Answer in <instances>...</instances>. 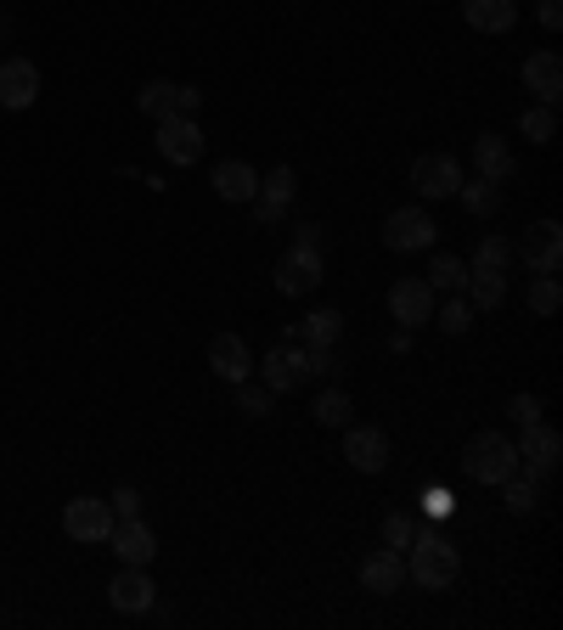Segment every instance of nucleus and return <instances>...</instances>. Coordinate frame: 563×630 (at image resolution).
Wrapping results in <instances>:
<instances>
[{"label": "nucleus", "mask_w": 563, "mask_h": 630, "mask_svg": "<svg viewBox=\"0 0 563 630\" xmlns=\"http://www.w3.org/2000/svg\"><path fill=\"white\" fill-rule=\"evenodd\" d=\"M406 552H411V557H406V579H411V586H422V592H445V586H456L462 557H456V546H451L445 535H417Z\"/></svg>", "instance_id": "nucleus-1"}, {"label": "nucleus", "mask_w": 563, "mask_h": 630, "mask_svg": "<svg viewBox=\"0 0 563 630\" xmlns=\"http://www.w3.org/2000/svg\"><path fill=\"white\" fill-rule=\"evenodd\" d=\"M462 473L479 478V484H501V478L519 473V445H512L507 433L485 428V433H474V440L462 445Z\"/></svg>", "instance_id": "nucleus-2"}, {"label": "nucleus", "mask_w": 563, "mask_h": 630, "mask_svg": "<svg viewBox=\"0 0 563 630\" xmlns=\"http://www.w3.org/2000/svg\"><path fill=\"white\" fill-rule=\"evenodd\" d=\"M113 523H119L113 507L97 501V496H79V501L63 507V529H68V541H79V546H102L113 535Z\"/></svg>", "instance_id": "nucleus-3"}, {"label": "nucleus", "mask_w": 563, "mask_h": 630, "mask_svg": "<svg viewBox=\"0 0 563 630\" xmlns=\"http://www.w3.org/2000/svg\"><path fill=\"white\" fill-rule=\"evenodd\" d=\"M411 186H417V198H456V186H462V164L451 153H422L411 164Z\"/></svg>", "instance_id": "nucleus-4"}, {"label": "nucleus", "mask_w": 563, "mask_h": 630, "mask_svg": "<svg viewBox=\"0 0 563 630\" xmlns=\"http://www.w3.org/2000/svg\"><path fill=\"white\" fill-rule=\"evenodd\" d=\"M389 316H395L400 327H429V321H434V287L422 281V276L395 281V287H389Z\"/></svg>", "instance_id": "nucleus-5"}, {"label": "nucleus", "mask_w": 563, "mask_h": 630, "mask_svg": "<svg viewBox=\"0 0 563 630\" xmlns=\"http://www.w3.org/2000/svg\"><path fill=\"white\" fill-rule=\"evenodd\" d=\"M384 242L395 254H417V248H434V220L429 209H395L384 220Z\"/></svg>", "instance_id": "nucleus-6"}, {"label": "nucleus", "mask_w": 563, "mask_h": 630, "mask_svg": "<svg viewBox=\"0 0 563 630\" xmlns=\"http://www.w3.org/2000/svg\"><path fill=\"white\" fill-rule=\"evenodd\" d=\"M321 287V254L310 248H288L276 259V294H288V299H305Z\"/></svg>", "instance_id": "nucleus-7"}, {"label": "nucleus", "mask_w": 563, "mask_h": 630, "mask_svg": "<svg viewBox=\"0 0 563 630\" xmlns=\"http://www.w3.org/2000/svg\"><path fill=\"white\" fill-rule=\"evenodd\" d=\"M158 153H164L169 164H180V169L198 164V158H203V124H198V119H180V113L164 119V124H158Z\"/></svg>", "instance_id": "nucleus-8"}, {"label": "nucleus", "mask_w": 563, "mask_h": 630, "mask_svg": "<svg viewBox=\"0 0 563 630\" xmlns=\"http://www.w3.org/2000/svg\"><path fill=\"white\" fill-rule=\"evenodd\" d=\"M153 597H158V586H153V574L141 568V563H124V568L113 574V586H108V603H113L119 614H147Z\"/></svg>", "instance_id": "nucleus-9"}, {"label": "nucleus", "mask_w": 563, "mask_h": 630, "mask_svg": "<svg viewBox=\"0 0 563 630\" xmlns=\"http://www.w3.org/2000/svg\"><path fill=\"white\" fill-rule=\"evenodd\" d=\"M563 456V433L547 428V422H530L525 440H519V467H530V478H547Z\"/></svg>", "instance_id": "nucleus-10"}, {"label": "nucleus", "mask_w": 563, "mask_h": 630, "mask_svg": "<svg viewBox=\"0 0 563 630\" xmlns=\"http://www.w3.org/2000/svg\"><path fill=\"white\" fill-rule=\"evenodd\" d=\"M34 96H40V68L29 57H7V63H0V108L23 113V108H34Z\"/></svg>", "instance_id": "nucleus-11"}, {"label": "nucleus", "mask_w": 563, "mask_h": 630, "mask_svg": "<svg viewBox=\"0 0 563 630\" xmlns=\"http://www.w3.org/2000/svg\"><path fill=\"white\" fill-rule=\"evenodd\" d=\"M108 546L119 552V563H141V568L158 557V535H153V523H141V518H119Z\"/></svg>", "instance_id": "nucleus-12"}, {"label": "nucleus", "mask_w": 563, "mask_h": 630, "mask_svg": "<svg viewBox=\"0 0 563 630\" xmlns=\"http://www.w3.org/2000/svg\"><path fill=\"white\" fill-rule=\"evenodd\" d=\"M260 372H265V389H271V395H294V389H305V350L276 344V350L260 361Z\"/></svg>", "instance_id": "nucleus-13"}, {"label": "nucleus", "mask_w": 563, "mask_h": 630, "mask_svg": "<svg viewBox=\"0 0 563 630\" xmlns=\"http://www.w3.org/2000/svg\"><path fill=\"white\" fill-rule=\"evenodd\" d=\"M519 254H525V265H530V270L552 276V270L563 265V231H558V220H541V225H530V236L519 242Z\"/></svg>", "instance_id": "nucleus-14"}, {"label": "nucleus", "mask_w": 563, "mask_h": 630, "mask_svg": "<svg viewBox=\"0 0 563 630\" xmlns=\"http://www.w3.org/2000/svg\"><path fill=\"white\" fill-rule=\"evenodd\" d=\"M344 456H350L355 473H384L389 467V433L384 428H350Z\"/></svg>", "instance_id": "nucleus-15"}, {"label": "nucleus", "mask_w": 563, "mask_h": 630, "mask_svg": "<svg viewBox=\"0 0 563 630\" xmlns=\"http://www.w3.org/2000/svg\"><path fill=\"white\" fill-rule=\"evenodd\" d=\"M209 366H214V377H225V383H243V377L254 372V355H249V344H243L238 332H214Z\"/></svg>", "instance_id": "nucleus-16"}, {"label": "nucleus", "mask_w": 563, "mask_h": 630, "mask_svg": "<svg viewBox=\"0 0 563 630\" xmlns=\"http://www.w3.org/2000/svg\"><path fill=\"white\" fill-rule=\"evenodd\" d=\"M214 198H225V203H254V198H260V169H249L243 158L214 164Z\"/></svg>", "instance_id": "nucleus-17"}, {"label": "nucleus", "mask_w": 563, "mask_h": 630, "mask_svg": "<svg viewBox=\"0 0 563 630\" xmlns=\"http://www.w3.org/2000/svg\"><path fill=\"white\" fill-rule=\"evenodd\" d=\"M525 85L536 90V102L558 108V102H563V57H558V52H536V57L525 63Z\"/></svg>", "instance_id": "nucleus-18"}, {"label": "nucleus", "mask_w": 563, "mask_h": 630, "mask_svg": "<svg viewBox=\"0 0 563 630\" xmlns=\"http://www.w3.org/2000/svg\"><path fill=\"white\" fill-rule=\"evenodd\" d=\"M361 586H366L372 597L400 592V586H406V557H400V552H372V557L361 563Z\"/></svg>", "instance_id": "nucleus-19"}, {"label": "nucleus", "mask_w": 563, "mask_h": 630, "mask_svg": "<svg viewBox=\"0 0 563 630\" xmlns=\"http://www.w3.org/2000/svg\"><path fill=\"white\" fill-rule=\"evenodd\" d=\"M462 18L479 34H507L519 23V0H462Z\"/></svg>", "instance_id": "nucleus-20"}, {"label": "nucleus", "mask_w": 563, "mask_h": 630, "mask_svg": "<svg viewBox=\"0 0 563 630\" xmlns=\"http://www.w3.org/2000/svg\"><path fill=\"white\" fill-rule=\"evenodd\" d=\"M474 164H479V180H507L512 175V147H507V141L501 135H479L474 141Z\"/></svg>", "instance_id": "nucleus-21"}, {"label": "nucleus", "mask_w": 563, "mask_h": 630, "mask_svg": "<svg viewBox=\"0 0 563 630\" xmlns=\"http://www.w3.org/2000/svg\"><path fill=\"white\" fill-rule=\"evenodd\" d=\"M501 299H507V270L467 265V305H474V310H496Z\"/></svg>", "instance_id": "nucleus-22"}, {"label": "nucleus", "mask_w": 563, "mask_h": 630, "mask_svg": "<svg viewBox=\"0 0 563 630\" xmlns=\"http://www.w3.org/2000/svg\"><path fill=\"white\" fill-rule=\"evenodd\" d=\"M135 102H141V113H147V119H158V124H164V119H175V113H180V85H169V79H147Z\"/></svg>", "instance_id": "nucleus-23"}, {"label": "nucleus", "mask_w": 563, "mask_h": 630, "mask_svg": "<svg viewBox=\"0 0 563 630\" xmlns=\"http://www.w3.org/2000/svg\"><path fill=\"white\" fill-rule=\"evenodd\" d=\"M299 338H305V350H333L339 338H344V316H339V310H316V316L299 327Z\"/></svg>", "instance_id": "nucleus-24"}, {"label": "nucleus", "mask_w": 563, "mask_h": 630, "mask_svg": "<svg viewBox=\"0 0 563 630\" xmlns=\"http://www.w3.org/2000/svg\"><path fill=\"white\" fill-rule=\"evenodd\" d=\"M496 490H501V501H507V512H512V518H530V512H536V478H530V473L501 478Z\"/></svg>", "instance_id": "nucleus-25"}, {"label": "nucleus", "mask_w": 563, "mask_h": 630, "mask_svg": "<svg viewBox=\"0 0 563 630\" xmlns=\"http://www.w3.org/2000/svg\"><path fill=\"white\" fill-rule=\"evenodd\" d=\"M456 198L467 203V214H479V220L501 209V191H496V180H462V186H456Z\"/></svg>", "instance_id": "nucleus-26"}, {"label": "nucleus", "mask_w": 563, "mask_h": 630, "mask_svg": "<svg viewBox=\"0 0 563 630\" xmlns=\"http://www.w3.org/2000/svg\"><path fill=\"white\" fill-rule=\"evenodd\" d=\"M294 191H299V175H294L288 164H276V169L260 180V198H265V203H282V209H294Z\"/></svg>", "instance_id": "nucleus-27"}, {"label": "nucleus", "mask_w": 563, "mask_h": 630, "mask_svg": "<svg viewBox=\"0 0 563 630\" xmlns=\"http://www.w3.org/2000/svg\"><path fill=\"white\" fill-rule=\"evenodd\" d=\"M350 411H355V406H350L344 389H321V395H316V422H321V428H350Z\"/></svg>", "instance_id": "nucleus-28"}, {"label": "nucleus", "mask_w": 563, "mask_h": 630, "mask_svg": "<svg viewBox=\"0 0 563 630\" xmlns=\"http://www.w3.org/2000/svg\"><path fill=\"white\" fill-rule=\"evenodd\" d=\"M422 281H429L434 294H456V287H467V265H462V259H451V254H440Z\"/></svg>", "instance_id": "nucleus-29"}, {"label": "nucleus", "mask_w": 563, "mask_h": 630, "mask_svg": "<svg viewBox=\"0 0 563 630\" xmlns=\"http://www.w3.org/2000/svg\"><path fill=\"white\" fill-rule=\"evenodd\" d=\"M519 130L530 135V147H547V141L558 135V108H547V102H536L525 119H519Z\"/></svg>", "instance_id": "nucleus-30"}, {"label": "nucleus", "mask_w": 563, "mask_h": 630, "mask_svg": "<svg viewBox=\"0 0 563 630\" xmlns=\"http://www.w3.org/2000/svg\"><path fill=\"white\" fill-rule=\"evenodd\" d=\"M530 310H536V316H558V310H563L558 276H536V281H530Z\"/></svg>", "instance_id": "nucleus-31"}, {"label": "nucleus", "mask_w": 563, "mask_h": 630, "mask_svg": "<svg viewBox=\"0 0 563 630\" xmlns=\"http://www.w3.org/2000/svg\"><path fill=\"white\" fill-rule=\"evenodd\" d=\"M434 321H440V332H467V327H474V305H467V299H445V305H434Z\"/></svg>", "instance_id": "nucleus-32"}, {"label": "nucleus", "mask_w": 563, "mask_h": 630, "mask_svg": "<svg viewBox=\"0 0 563 630\" xmlns=\"http://www.w3.org/2000/svg\"><path fill=\"white\" fill-rule=\"evenodd\" d=\"M474 265H479V270H507V265H512V242H507V236H485L479 254H474Z\"/></svg>", "instance_id": "nucleus-33"}, {"label": "nucleus", "mask_w": 563, "mask_h": 630, "mask_svg": "<svg viewBox=\"0 0 563 630\" xmlns=\"http://www.w3.org/2000/svg\"><path fill=\"white\" fill-rule=\"evenodd\" d=\"M384 541H389V552H406L417 541V518H406V512L384 518Z\"/></svg>", "instance_id": "nucleus-34"}, {"label": "nucleus", "mask_w": 563, "mask_h": 630, "mask_svg": "<svg viewBox=\"0 0 563 630\" xmlns=\"http://www.w3.org/2000/svg\"><path fill=\"white\" fill-rule=\"evenodd\" d=\"M271 400H276V395H271V389H260V383H249V377L238 383V406H243V417H265V411H271Z\"/></svg>", "instance_id": "nucleus-35"}, {"label": "nucleus", "mask_w": 563, "mask_h": 630, "mask_svg": "<svg viewBox=\"0 0 563 630\" xmlns=\"http://www.w3.org/2000/svg\"><path fill=\"white\" fill-rule=\"evenodd\" d=\"M305 377H339V355L333 350H305Z\"/></svg>", "instance_id": "nucleus-36"}, {"label": "nucleus", "mask_w": 563, "mask_h": 630, "mask_svg": "<svg viewBox=\"0 0 563 630\" xmlns=\"http://www.w3.org/2000/svg\"><path fill=\"white\" fill-rule=\"evenodd\" d=\"M507 417L519 422V428H530V422H541V400L536 395H512L507 400Z\"/></svg>", "instance_id": "nucleus-37"}, {"label": "nucleus", "mask_w": 563, "mask_h": 630, "mask_svg": "<svg viewBox=\"0 0 563 630\" xmlns=\"http://www.w3.org/2000/svg\"><path fill=\"white\" fill-rule=\"evenodd\" d=\"M108 507H113V518H141V496L130 490V484H124V490H113Z\"/></svg>", "instance_id": "nucleus-38"}, {"label": "nucleus", "mask_w": 563, "mask_h": 630, "mask_svg": "<svg viewBox=\"0 0 563 630\" xmlns=\"http://www.w3.org/2000/svg\"><path fill=\"white\" fill-rule=\"evenodd\" d=\"M198 108H203V90L198 85H180V119H192Z\"/></svg>", "instance_id": "nucleus-39"}, {"label": "nucleus", "mask_w": 563, "mask_h": 630, "mask_svg": "<svg viewBox=\"0 0 563 630\" xmlns=\"http://www.w3.org/2000/svg\"><path fill=\"white\" fill-rule=\"evenodd\" d=\"M254 209H260V225H282V220H288V209H282V203H265V198H254Z\"/></svg>", "instance_id": "nucleus-40"}, {"label": "nucleus", "mask_w": 563, "mask_h": 630, "mask_svg": "<svg viewBox=\"0 0 563 630\" xmlns=\"http://www.w3.org/2000/svg\"><path fill=\"white\" fill-rule=\"evenodd\" d=\"M294 248H310V254H321V231H316V225H299V231H294Z\"/></svg>", "instance_id": "nucleus-41"}, {"label": "nucleus", "mask_w": 563, "mask_h": 630, "mask_svg": "<svg viewBox=\"0 0 563 630\" xmlns=\"http://www.w3.org/2000/svg\"><path fill=\"white\" fill-rule=\"evenodd\" d=\"M541 23H547L552 34L563 29V0H541Z\"/></svg>", "instance_id": "nucleus-42"}, {"label": "nucleus", "mask_w": 563, "mask_h": 630, "mask_svg": "<svg viewBox=\"0 0 563 630\" xmlns=\"http://www.w3.org/2000/svg\"><path fill=\"white\" fill-rule=\"evenodd\" d=\"M422 507H429V512H451V490H422Z\"/></svg>", "instance_id": "nucleus-43"}, {"label": "nucleus", "mask_w": 563, "mask_h": 630, "mask_svg": "<svg viewBox=\"0 0 563 630\" xmlns=\"http://www.w3.org/2000/svg\"><path fill=\"white\" fill-rule=\"evenodd\" d=\"M389 350H395V355H406V350H411V327H400V332L389 338Z\"/></svg>", "instance_id": "nucleus-44"}]
</instances>
